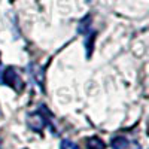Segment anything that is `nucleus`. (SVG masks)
I'll use <instances>...</instances> for the list:
<instances>
[{"mask_svg": "<svg viewBox=\"0 0 149 149\" xmlns=\"http://www.w3.org/2000/svg\"><path fill=\"white\" fill-rule=\"evenodd\" d=\"M137 149H142V148H140V146H139V148H137Z\"/></svg>", "mask_w": 149, "mask_h": 149, "instance_id": "obj_9", "label": "nucleus"}, {"mask_svg": "<svg viewBox=\"0 0 149 149\" xmlns=\"http://www.w3.org/2000/svg\"><path fill=\"white\" fill-rule=\"evenodd\" d=\"M9 2H15V0H9Z\"/></svg>", "mask_w": 149, "mask_h": 149, "instance_id": "obj_8", "label": "nucleus"}, {"mask_svg": "<svg viewBox=\"0 0 149 149\" xmlns=\"http://www.w3.org/2000/svg\"><path fill=\"white\" fill-rule=\"evenodd\" d=\"M29 69H30V73H31V76L34 78V81L39 84V86H42V88H43V82H45L43 69L40 66H37V64H30Z\"/></svg>", "mask_w": 149, "mask_h": 149, "instance_id": "obj_3", "label": "nucleus"}, {"mask_svg": "<svg viewBox=\"0 0 149 149\" xmlns=\"http://www.w3.org/2000/svg\"><path fill=\"white\" fill-rule=\"evenodd\" d=\"M86 148L88 149H104V143L98 137H91L86 140Z\"/></svg>", "mask_w": 149, "mask_h": 149, "instance_id": "obj_6", "label": "nucleus"}, {"mask_svg": "<svg viewBox=\"0 0 149 149\" xmlns=\"http://www.w3.org/2000/svg\"><path fill=\"white\" fill-rule=\"evenodd\" d=\"M0 84H6L12 86L15 91H22V81L18 76V73L15 72L14 67H8V69H0Z\"/></svg>", "mask_w": 149, "mask_h": 149, "instance_id": "obj_2", "label": "nucleus"}, {"mask_svg": "<svg viewBox=\"0 0 149 149\" xmlns=\"http://www.w3.org/2000/svg\"><path fill=\"white\" fill-rule=\"evenodd\" d=\"M110 146H112V149H125L128 146V140L124 136H118V137L112 139Z\"/></svg>", "mask_w": 149, "mask_h": 149, "instance_id": "obj_4", "label": "nucleus"}, {"mask_svg": "<svg viewBox=\"0 0 149 149\" xmlns=\"http://www.w3.org/2000/svg\"><path fill=\"white\" fill-rule=\"evenodd\" d=\"M60 149H79V148H78V145L74 143V142L64 139L63 142L60 143Z\"/></svg>", "mask_w": 149, "mask_h": 149, "instance_id": "obj_7", "label": "nucleus"}, {"mask_svg": "<svg viewBox=\"0 0 149 149\" xmlns=\"http://www.w3.org/2000/svg\"><path fill=\"white\" fill-rule=\"evenodd\" d=\"M90 30H91V17H85L78 26V33L86 34V33H90Z\"/></svg>", "mask_w": 149, "mask_h": 149, "instance_id": "obj_5", "label": "nucleus"}, {"mask_svg": "<svg viewBox=\"0 0 149 149\" xmlns=\"http://www.w3.org/2000/svg\"><path fill=\"white\" fill-rule=\"evenodd\" d=\"M49 115H51V113L46 110V107L45 106H40L39 110H36V112H33L31 115H29V121H27L29 122V127L33 131H36V133H40L48 125V122H49L48 116Z\"/></svg>", "mask_w": 149, "mask_h": 149, "instance_id": "obj_1", "label": "nucleus"}]
</instances>
